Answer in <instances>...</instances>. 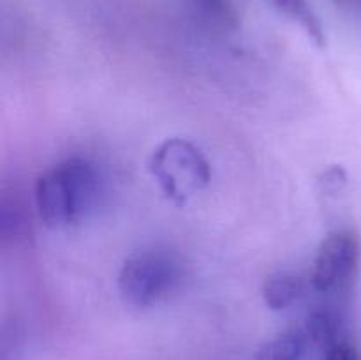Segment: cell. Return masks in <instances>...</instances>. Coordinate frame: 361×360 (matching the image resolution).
Returning <instances> with one entry per match:
<instances>
[{
    "label": "cell",
    "mask_w": 361,
    "mask_h": 360,
    "mask_svg": "<svg viewBox=\"0 0 361 360\" xmlns=\"http://www.w3.org/2000/svg\"><path fill=\"white\" fill-rule=\"evenodd\" d=\"M342 320L335 311L317 309L307 320V337L321 348H331L341 341Z\"/></svg>",
    "instance_id": "cell-9"
},
{
    "label": "cell",
    "mask_w": 361,
    "mask_h": 360,
    "mask_svg": "<svg viewBox=\"0 0 361 360\" xmlns=\"http://www.w3.org/2000/svg\"><path fill=\"white\" fill-rule=\"evenodd\" d=\"M101 193V173L94 162L71 157L39 176L34 189L35 208L46 226L66 228L87 219L97 208Z\"/></svg>",
    "instance_id": "cell-1"
},
{
    "label": "cell",
    "mask_w": 361,
    "mask_h": 360,
    "mask_svg": "<svg viewBox=\"0 0 361 360\" xmlns=\"http://www.w3.org/2000/svg\"><path fill=\"white\" fill-rule=\"evenodd\" d=\"M148 168L166 198L175 205H185L212 180L208 159L185 138H168L159 143Z\"/></svg>",
    "instance_id": "cell-2"
},
{
    "label": "cell",
    "mask_w": 361,
    "mask_h": 360,
    "mask_svg": "<svg viewBox=\"0 0 361 360\" xmlns=\"http://www.w3.org/2000/svg\"><path fill=\"white\" fill-rule=\"evenodd\" d=\"M305 293V282L300 275L281 272L267 279L263 286V300L271 311H284L298 302Z\"/></svg>",
    "instance_id": "cell-6"
},
{
    "label": "cell",
    "mask_w": 361,
    "mask_h": 360,
    "mask_svg": "<svg viewBox=\"0 0 361 360\" xmlns=\"http://www.w3.org/2000/svg\"><path fill=\"white\" fill-rule=\"evenodd\" d=\"M178 256L166 249H143L130 254L118 272V292L134 307H152L168 299L182 281Z\"/></svg>",
    "instance_id": "cell-3"
},
{
    "label": "cell",
    "mask_w": 361,
    "mask_h": 360,
    "mask_svg": "<svg viewBox=\"0 0 361 360\" xmlns=\"http://www.w3.org/2000/svg\"><path fill=\"white\" fill-rule=\"evenodd\" d=\"M190 7L203 23L217 30H233L238 25V14L233 0H189Z\"/></svg>",
    "instance_id": "cell-8"
},
{
    "label": "cell",
    "mask_w": 361,
    "mask_h": 360,
    "mask_svg": "<svg viewBox=\"0 0 361 360\" xmlns=\"http://www.w3.org/2000/svg\"><path fill=\"white\" fill-rule=\"evenodd\" d=\"M324 360H361V359H360L358 349H356L351 342L341 339L337 344H334L331 348L326 349V356H324Z\"/></svg>",
    "instance_id": "cell-10"
},
{
    "label": "cell",
    "mask_w": 361,
    "mask_h": 360,
    "mask_svg": "<svg viewBox=\"0 0 361 360\" xmlns=\"http://www.w3.org/2000/svg\"><path fill=\"white\" fill-rule=\"evenodd\" d=\"M268 2L282 16L298 25L317 48L326 46V34H324L323 23H321L319 16L316 14L314 7L310 6L309 0H268Z\"/></svg>",
    "instance_id": "cell-5"
},
{
    "label": "cell",
    "mask_w": 361,
    "mask_h": 360,
    "mask_svg": "<svg viewBox=\"0 0 361 360\" xmlns=\"http://www.w3.org/2000/svg\"><path fill=\"white\" fill-rule=\"evenodd\" d=\"M360 267V240L353 232H335L321 242L310 272L317 293H345Z\"/></svg>",
    "instance_id": "cell-4"
},
{
    "label": "cell",
    "mask_w": 361,
    "mask_h": 360,
    "mask_svg": "<svg viewBox=\"0 0 361 360\" xmlns=\"http://www.w3.org/2000/svg\"><path fill=\"white\" fill-rule=\"evenodd\" d=\"M305 348L307 334L293 328L264 342L257 352V360H302Z\"/></svg>",
    "instance_id": "cell-7"
}]
</instances>
